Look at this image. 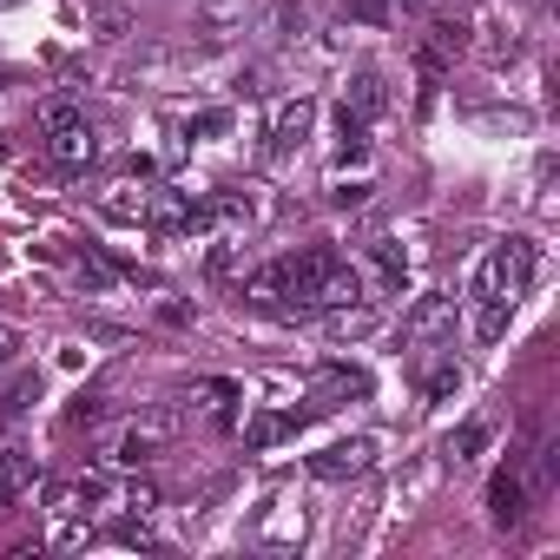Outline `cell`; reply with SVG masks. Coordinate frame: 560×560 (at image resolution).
<instances>
[{
	"mask_svg": "<svg viewBox=\"0 0 560 560\" xmlns=\"http://www.w3.org/2000/svg\"><path fill=\"white\" fill-rule=\"evenodd\" d=\"M86 540H93V527H86V521H73V514H60V534H54V547H60V553H73V547H86Z\"/></svg>",
	"mask_w": 560,
	"mask_h": 560,
	"instance_id": "obj_27",
	"label": "cell"
},
{
	"mask_svg": "<svg viewBox=\"0 0 560 560\" xmlns=\"http://www.w3.org/2000/svg\"><path fill=\"white\" fill-rule=\"evenodd\" d=\"M291 429H298V416H257V422L244 429V448H277Z\"/></svg>",
	"mask_w": 560,
	"mask_h": 560,
	"instance_id": "obj_24",
	"label": "cell"
},
{
	"mask_svg": "<svg viewBox=\"0 0 560 560\" xmlns=\"http://www.w3.org/2000/svg\"><path fill=\"white\" fill-rule=\"evenodd\" d=\"M14 350H21V337H14L8 324H0V363H14Z\"/></svg>",
	"mask_w": 560,
	"mask_h": 560,
	"instance_id": "obj_30",
	"label": "cell"
},
{
	"mask_svg": "<svg viewBox=\"0 0 560 560\" xmlns=\"http://www.w3.org/2000/svg\"><path fill=\"white\" fill-rule=\"evenodd\" d=\"M343 396H370V376H357V370H324V376H317V402H311V416H317V409H337Z\"/></svg>",
	"mask_w": 560,
	"mask_h": 560,
	"instance_id": "obj_18",
	"label": "cell"
},
{
	"mask_svg": "<svg viewBox=\"0 0 560 560\" xmlns=\"http://www.w3.org/2000/svg\"><path fill=\"white\" fill-rule=\"evenodd\" d=\"M113 540H119V547H152V534H145V514H139V521H132V514H126V521H113Z\"/></svg>",
	"mask_w": 560,
	"mask_h": 560,
	"instance_id": "obj_28",
	"label": "cell"
},
{
	"mask_svg": "<svg viewBox=\"0 0 560 560\" xmlns=\"http://www.w3.org/2000/svg\"><path fill=\"white\" fill-rule=\"evenodd\" d=\"M250 34L264 47H298L311 34V8H304V0H264L257 21H250Z\"/></svg>",
	"mask_w": 560,
	"mask_h": 560,
	"instance_id": "obj_7",
	"label": "cell"
},
{
	"mask_svg": "<svg viewBox=\"0 0 560 560\" xmlns=\"http://www.w3.org/2000/svg\"><path fill=\"white\" fill-rule=\"evenodd\" d=\"M100 211H106V218H126V224H132V218L145 224V185H139V191H132V185H113V191L100 198Z\"/></svg>",
	"mask_w": 560,
	"mask_h": 560,
	"instance_id": "obj_23",
	"label": "cell"
},
{
	"mask_svg": "<svg viewBox=\"0 0 560 560\" xmlns=\"http://www.w3.org/2000/svg\"><path fill=\"white\" fill-rule=\"evenodd\" d=\"M178 409H139L113 442H106V462H119V468H139V462H152V455H165L172 442H178Z\"/></svg>",
	"mask_w": 560,
	"mask_h": 560,
	"instance_id": "obj_2",
	"label": "cell"
},
{
	"mask_svg": "<svg viewBox=\"0 0 560 560\" xmlns=\"http://www.w3.org/2000/svg\"><path fill=\"white\" fill-rule=\"evenodd\" d=\"M455 389H462V363H448V357H442V363L422 376V396H429V402H442V396H455Z\"/></svg>",
	"mask_w": 560,
	"mask_h": 560,
	"instance_id": "obj_25",
	"label": "cell"
},
{
	"mask_svg": "<svg viewBox=\"0 0 560 560\" xmlns=\"http://www.w3.org/2000/svg\"><path fill=\"white\" fill-rule=\"evenodd\" d=\"M488 521L494 527H521L527 521V475L521 468H494V481H488Z\"/></svg>",
	"mask_w": 560,
	"mask_h": 560,
	"instance_id": "obj_10",
	"label": "cell"
},
{
	"mask_svg": "<svg viewBox=\"0 0 560 560\" xmlns=\"http://www.w3.org/2000/svg\"><path fill=\"white\" fill-rule=\"evenodd\" d=\"M311 304H317V311H330V304H363V270L337 257V264H330V270L317 277V291H311Z\"/></svg>",
	"mask_w": 560,
	"mask_h": 560,
	"instance_id": "obj_13",
	"label": "cell"
},
{
	"mask_svg": "<svg viewBox=\"0 0 560 560\" xmlns=\"http://www.w3.org/2000/svg\"><path fill=\"white\" fill-rule=\"evenodd\" d=\"M330 205H337V211H357V205H370V185H363V178H357V185H337Z\"/></svg>",
	"mask_w": 560,
	"mask_h": 560,
	"instance_id": "obj_29",
	"label": "cell"
},
{
	"mask_svg": "<svg viewBox=\"0 0 560 560\" xmlns=\"http://www.w3.org/2000/svg\"><path fill=\"white\" fill-rule=\"evenodd\" d=\"M455 337V298L448 291H429V298H416L409 311H402V343H448Z\"/></svg>",
	"mask_w": 560,
	"mask_h": 560,
	"instance_id": "obj_5",
	"label": "cell"
},
{
	"mask_svg": "<svg viewBox=\"0 0 560 560\" xmlns=\"http://www.w3.org/2000/svg\"><path fill=\"white\" fill-rule=\"evenodd\" d=\"M47 159H54V172H60V178H80V172L100 159V132H93L86 119H73V126L47 132Z\"/></svg>",
	"mask_w": 560,
	"mask_h": 560,
	"instance_id": "obj_9",
	"label": "cell"
},
{
	"mask_svg": "<svg viewBox=\"0 0 560 560\" xmlns=\"http://www.w3.org/2000/svg\"><path fill=\"white\" fill-rule=\"evenodd\" d=\"M0 8H21V0H0Z\"/></svg>",
	"mask_w": 560,
	"mask_h": 560,
	"instance_id": "obj_32",
	"label": "cell"
},
{
	"mask_svg": "<svg viewBox=\"0 0 560 560\" xmlns=\"http://www.w3.org/2000/svg\"><path fill=\"white\" fill-rule=\"evenodd\" d=\"M34 119H40V132H60V126H73V119H86V113H80L73 100H40Z\"/></svg>",
	"mask_w": 560,
	"mask_h": 560,
	"instance_id": "obj_26",
	"label": "cell"
},
{
	"mask_svg": "<svg viewBox=\"0 0 560 560\" xmlns=\"http://www.w3.org/2000/svg\"><path fill=\"white\" fill-rule=\"evenodd\" d=\"M311 126H317V100L311 93H298V100H284V106H277L270 113V165H284L291 152H304V139H311Z\"/></svg>",
	"mask_w": 560,
	"mask_h": 560,
	"instance_id": "obj_4",
	"label": "cell"
},
{
	"mask_svg": "<svg viewBox=\"0 0 560 560\" xmlns=\"http://www.w3.org/2000/svg\"><path fill=\"white\" fill-rule=\"evenodd\" d=\"M311 317H317V330L330 343H363L376 330V311L370 304H330V311H311Z\"/></svg>",
	"mask_w": 560,
	"mask_h": 560,
	"instance_id": "obj_12",
	"label": "cell"
},
{
	"mask_svg": "<svg viewBox=\"0 0 560 560\" xmlns=\"http://www.w3.org/2000/svg\"><path fill=\"white\" fill-rule=\"evenodd\" d=\"M0 86H8V80H0Z\"/></svg>",
	"mask_w": 560,
	"mask_h": 560,
	"instance_id": "obj_33",
	"label": "cell"
},
{
	"mask_svg": "<svg viewBox=\"0 0 560 560\" xmlns=\"http://www.w3.org/2000/svg\"><path fill=\"white\" fill-rule=\"evenodd\" d=\"M73 277H80V291H113V284H119V270H113L100 250H80V257H73Z\"/></svg>",
	"mask_w": 560,
	"mask_h": 560,
	"instance_id": "obj_21",
	"label": "cell"
},
{
	"mask_svg": "<svg viewBox=\"0 0 560 560\" xmlns=\"http://www.w3.org/2000/svg\"><path fill=\"white\" fill-rule=\"evenodd\" d=\"M383 106H389V93H383V73H357V80L343 86V113H350V119H363V126H370Z\"/></svg>",
	"mask_w": 560,
	"mask_h": 560,
	"instance_id": "obj_17",
	"label": "cell"
},
{
	"mask_svg": "<svg viewBox=\"0 0 560 560\" xmlns=\"http://www.w3.org/2000/svg\"><path fill=\"white\" fill-rule=\"evenodd\" d=\"M527 277H534V244H527V237H508V244H494V250L481 257L475 291H468V304H475V337H481V343H501L514 304L527 298Z\"/></svg>",
	"mask_w": 560,
	"mask_h": 560,
	"instance_id": "obj_1",
	"label": "cell"
},
{
	"mask_svg": "<svg viewBox=\"0 0 560 560\" xmlns=\"http://www.w3.org/2000/svg\"><path fill=\"white\" fill-rule=\"evenodd\" d=\"M370 277H376V291L383 298H402V277H409V257L396 237H370Z\"/></svg>",
	"mask_w": 560,
	"mask_h": 560,
	"instance_id": "obj_15",
	"label": "cell"
},
{
	"mask_svg": "<svg viewBox=\"0 0 560 560\" xmlns=\"http://www.w3.org/2000/svg\"><path fill=\"white\" fill-rule=\"evenodd\" d=\"M370 468H376V435H350V442H330L324 455H311L317 481H357Z\"/></svg>",
	"mask_w": 560,
	"mask_h": 560,
	"instance_id": "obj_8",
	"label": "cell"
},
{
	"mask_svg": "<svg viewBox=\"0 0 560 560\" xmlns=\"http://www.w3.org/2000/svg\"><path fill=\"white\" fill-rule=\"evenodd\" d=\"M250 540H257V547H298V540H304V508H298V501H277V508L250 527Z\"/></svg>",
	"mask_w": 560,
	"mask_h": 560,
	"instance_id": "obj_14",
	"label": "cell"
},
{
	"mask_svg": "<svg viewBox=\"0 0 560 560\" xmlns=\"http://www.w3.org/2000/svg\"><path fill=\"white\" fill-rule=\"evenodd\" d=\"M0 481H8V488H21V494L40 481V462L27 455V442H21V435H0Z\"/></svg>",
	"mask_w": 560,
	"mask_h": 560,
	"instance_id": "obj_16",
	"label": "cell"
},
{
	"mask_svg": "<svg viewBox=\"0 0 560 560\" xmlns=\"http://www.w3.org/2000/svg\"><path fill=\"white\" fill-rule=\"evenodd\" d=\"M40 389H47L40 370H14L8 383H0V409H8V416H27V409L40 402Z\"/></svg>",
	"mask_w": 560,
	"mask_h": 560,
	"instance_id": "obj_19",
	"label": "cell"
},
{
	"mask_svg": "<svg viewBox=\"0 0 560 560\" xmlns=\"http://www.w3.org/2000/svg\"><path fill=\"white\" fill-rule=\"evenodd\" d=\"M244 21H250V0H198V40H205V47L237 40Z\"/></svg>",
	"mask_w": 560,
	"mask_h": 560,
	"instance_id": "obj_11",
	"label": "cell"
},
{
	"mask_svg": "<svg viewBox=\"0 0 560 560\" xmlns=\"http://www.w3.org/2000/svg\"><path fill=\"white\" fill-rule=\"evenodd\" d=\"M14 501H21V488H8V481H0V514H8Z\"/></svg>",
	"mask_w": 560,
	"mask_h": 560,
	"instance_id": "obj_31",
	"label": "cell"
},
{
	"mask_svg": "<svg viewBox=\"0 0 560 560\" xmlns=\"http://www.w3.org/2000/svg\"><path fill=\"white\" fill-rule=\"evenodd\" d=\"M237 402H244V389H237L231 376H198V383H191V416H198V429H211V435L237 429Z\"/></svg>",
	"mask_w": 560,
	"mask_h": 560,
	"instance_id": "obj_6",
	"label": "cell"
},
{
	"mask_svg": "<svg viewBox=\"0 0 560 560\" xmlns=\"http://www.w3.org/2000/svg\"><path fill=\"white\" fill-rule=\"evenodd\" d=\"M145 224H152L159 237H191V231L211 224V198H191V191H178V185H152V191H145Z\"/></svg>",
	"mask_w": 560,
	"mask_h": 560,
	"instance_id": "obj_3",
	"label": "cell"
},
{
	"mask_svg": "<svg viewBox=\"0 0 560 560\" xmlns=\"http://www.w3.org/2000/svg\"><path fill=\"white\" fill-rule=\"evenodd\" d=\"M86 21H93V34H100V40H126V34H132V21H126L119 0H93Z\"/></svg>",
	"mask_w": 560,
	"mask_h": 560,
	"instance_id": "obj_22",
	"label": "cell"
},
{
	"mask_svg": "<svg viewBox=\"0 0 560 560\" xmlns=\"http://www.w3.org/2000/svg\"><path fill=\"white\" fill-rule=\"evenodd\" d=\"M481 448H488V422H462V429H448V435H442V462H455V468H462V462H475Z\"/></svg>",
	"mask_w": 560,
	"mask_h": 560,
	"instance_id": "obj_20",
	"label": "cell"
}]
</instances>
